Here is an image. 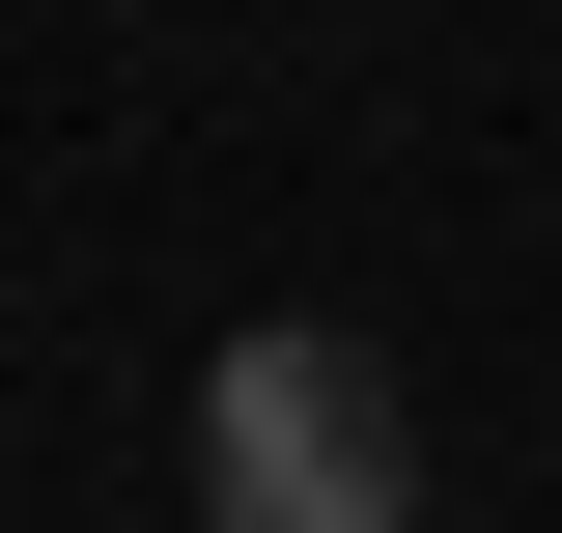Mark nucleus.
<instances>
[{
	"label": "nucleus",
	"mask_w": 562,
	"mask_h": 533,
	"mask_svg": "<svg viewBox=\"0 0 562 533\" xmlns=\"http://www.w3.org/2000/svg\"><path fill=\"white\" fill-rule=\"evenodd\" d=\"M198 533H422V421H394V365L310 337V309H254V337L198 365Z\"/></svg>",
	"instance_id": "obj_1"
}]
</instances>
